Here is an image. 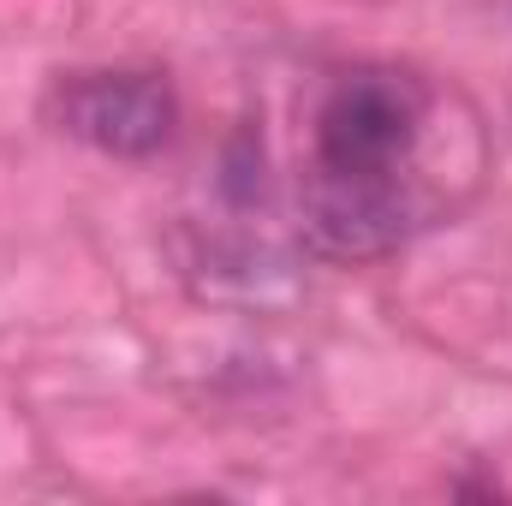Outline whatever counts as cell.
Wrapping results in <instances>:
<instances>
[{
	"instance_id": "obj_1",
	"label": "cell",
	"mask_w": 512,
	"mask_h": 506,
	"mask_svg": "<svg viewBox=\"0 0 512 506\" xmlns=\"http://www.w3.org/2000/svg\"><path fill=\"white\" fill-rule=\"evenodd\" d=\"M429 120V96L411 72L364 66L346 72L322 108L310 137V173H346V179H411V155Z\"/></svg>"
},
{
	"instance_id": "obj_2",
	"label": "cell",
	"mask_w": 512,
	"mask_h": 506,
	"mask_svg": "<svg viewBox=\"0 0 512 506\" xmlns=\"http://www.w3.org/2000/svg\"><path fill=\"white\" fill-rule=\"evenodd\" d=\"M417 191L411 179H346V173H310L304 179V245L334 262H370L399 251L417 227Z\"/></svg>"
},
{
	"instance_id": "obj_3",
	"label": "cell",
	"mask_w": 512,
	"mask_h": 506,
	"mask_svg": "<svg viewBox=\"0 0 512 506\" xmlns=\"http://www.w3.org/2000/svg\"><path fill=\"white\" fill-rule=\"evenodd\" d=\"M60 126L102 155L143 161L173 143L179 96L155 72H78L60 90Z\"/></svg>"
}]
</instances>
